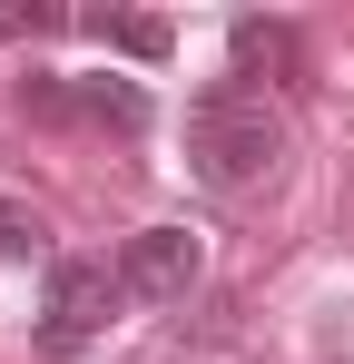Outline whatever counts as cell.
I'll use <instances>...</instances> for the list:
<instances>
[{
	"label": "cell",
	"instance_id": "1",
	"mask_svg": "<svg viewBox=\"0 0 354 364\" xmlns=\"http://www.w3.org/2000/svg\"><path fill=\"white\" fill-rule=\"evenodd\" d=\"M276 158H286V119L266 109V89H246V79H207V89L187 99V168L217 187V197L266 187Z\"/></svg>",
	"mask_w": 354,
	"mask_h": 364
},
{
	"label": "cell",
	"instance_id": "2",
	"mask_svg": "<svg viewBox=\"0 0 354 364\" xmlns=\"http://www.w3.org/2000/svg\"><path fill=\"white\" fill-rule=\"evenodd\" d=\"M118 305H128V286H118L109 256H50V286H40V355H89L99 335L118 325Z\"/></svg>",
	"mask_w": 354,
	"mask_h": 364
},
{
	"label": "cell",
	"instance_id": "3",
	"mask_svg": "<svg viewBox=\"0 0 354 364\" xmlns=\"http://www.w3.org/2000/svg\"><path fill=\"white\" fill-rule=\"evenodd\" d=\"M118 286H128V305H187V286H197V237H187V227H138V237L118 246Z\"/></svg>",
	"mask_w": 354,
	"mask_h": 364
},
{
	"label": "cell",
	"instance_id": "4",
	"mask_svg": "<svg viewBox=\"0 0 354 364\" xmlns=\"http://www.w3.org/2000/svg\"><path fill=\"white\" fill-rule=\"evenodd\" d=\"M227 50H236V79L256 89V69H276V79H305V40H295V20H236L227 30Z\"/></svg>",
	"mask_w": 354,
	"mask_h": 364
},
{
	"label": "cell",
	"instance_id": "5",
	"mask_svg": "<svg viewBox=\"0 0 354 364\" xmlns=\"http://www.w3.org/2000/svg\"><path fill=\"white\" fill-rule=\"evenodd\" d=\"M69 119H99L118 138H138L148 128V89L138 79H69Z\"/></svg>",
	"mask_w": 354,
	"mask_h": 364
},
{
	"label": "cell",
	"instance_id": "6",
	"mask_svg": "<svg viewBox=\"0 0 354 364\" xmlns=\"http://www.w3.org/2000/svg\"><path fill=\"white\" fill-rule=\"evenodd\" d=\"M89 30L109 40L118 60H168V50H177V30L158 20V10H89Z\"/></svg>",
	"mask_w": 354,
	"mask_h": 364
},
{
	"label": "cell",
	"instance_id": "7",
	"mask_svg": "<svg viewBox=\"0 0 354 364\" xmlns=\"http://www.w3.org/2000/svg\"><path fill=\"white\" fill-rule=\"evenodd\" d=\"M20 109H30V119H69V79H59V69H30V79H20Z\"/></svg>",
	"mask_w": 354,
	"mask_h": 364
},
{
	"label": "cell",
	"instance_id": "8",
	"mask_svg": "<svg viewBox=\"0 0 354 364\" xmlns=\"http://www.w3.org/2000/svg\"><path fill=\"white\" fill-rule=\"evenodd\" d=\"M40 30H59L50 0H0V40H40Z\"/></svg>",
	"mask_w": 354,
	"mask_h": 364
},
{
	"label": "cell",
	"instance_id": "9",
	"mask_svg": "<svg viewBox=\"0 0 354 364\" xmlns=\"http://www.w3.org/2000/svg\"><path fill=\"white\" fill-rule=\"evenodd\" d=\"M40 246H50L40 217H10V207H0V256H40Z\"/></svg>",
	"mask_w": 354,
	"mask_h": 364
}]
</instances>
